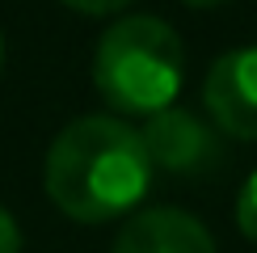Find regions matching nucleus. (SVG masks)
Wrapping results in <instances>:
<instances>
[{
	"label": "nucleus",
	"instance_id": "obj_1",
	"mask_svg": "<svg viewBox=\"0 0 257 253\" xmlns=\"http://www.w3.org/2000/svg\"><path fill=\"white\" fill-rule=\"evenodd\" d=\"M156 169L144 135L110 114H84L55 135L42 182L47 194L76 224H110L144 203Z\"/></svg>",
	"mask_w": 257,
	"mask_h": 253
},
{
	"label": "nucleus",
	"instance_id": "obj_2",
	"mask_svg": "<svg viewBox=\"0 0 257 253\" xmlns=\"http://www.w3.org/2000/svg\"><path fill=\"white\" fill-rule=\"evenodd\" d=\"M186 80V47L165 17H122L97 38L93 51V84L101 101L118 114L152 118L177 105Z\"/></svg>",
	"mask_w": 257,
	"mask_h": 253
},
{
	"label": "nucleus",
	"instance_id": "obj_3",
	"mask_svg": "<svg viewBox=\"0 0 257 253\" xmlns=\"http://www.w3.org/2000/svg\"><path fill=\"white\" fill-rule=\"evenodd\" d=\"M139 135H144L152 169L169 177H207L228 161L223 131L186 105H169V110L152 114Z\"/></svg>",
	"mask_w": 257,
	"mask_h": 253
},
{
	"label": "nucleus",
	"instance_id": "obj_4",
	"mask_svg": "<svg viewBox=\"0 0 257 253\" xmlns=\"http://www.w3.org/2000/svg\"><path fill=\"white\" fill-rule=\"evenodd\" d=\"M211 122L232 140H257V47L223 51L202 84Z\"/></svg>",
	"mask_w": 257,
	"mask_h": 253
},
{
	"label": "nucleus",
	"instance_id": "obj_5",
	"mask_svg": "<svg viewBox=\"0 0 257 253\" xmlns=\"http://www.w3.org/2000/svg\"><path fill=\"white\" fill-rule=\"evenodd\" d=\"M114 253H215V240L190 211L148 207L126 219L114 240Z\"/></svg>",
	"mask_w": 257,
	"mask_h": 253
},
{
	"label": "nucleus",
	"instance_id": "obj_6",
	"mask_svg": "<svg viewBox=\"0 0 257 253\" xmlns=\"http://www.w3.org/2000/svg\"><path fill=\"white\" fill-rule=\"evenodd\" d=\"M236 228L257 245V169L249 173V182L240 186V198H236Z\"/></svg>",
	"mask_w": 257,
	"mask_h": 253
},
{
	"label": "nucleus",
	"instance_id": "obj_7",
	"mask_svg": "<svg viewBox=\"0 0 257 253\" xmlns=\"http://www.w3.org/2000/svg\"><path fill=\"white\" fill-rule=\"evenodd\" d=\"M59 5L76 9L84 17H110V13H122L126 5H135V0H59Z\"/></svg>",
	"mask_w": 257,
	"mask_h": 253
},
{
	"label": "nucleus",
	"instance_id": "obj_8",
	"mask_svg": "<svg viewBox=\"0 0 257 253\" xmlns=\"http://www.w3.org/2000/svg\"><path fill=\"white\" fill-rule=\"evenodd\" d=\"M0 253H21V232H17V219L0 207Z\"/></svg>",
	"mask_w": 257,
	"mask_h": 253
},
{
	"label": "nucleus",
	"instance_id": "obj_9",
	"mask_svg": "<svg viewBox=\"0 0 257 253\" xmlns=\"http://www.w3.org/2000/svg\"><path fill=\"white\" fill-rule=\"evenodd\" d=\"M181 5H190V9H215V5H228V0H181Z\"/></svg>",
	"mask_w": 257,
	"mask_h": 253
},
{
	"label": "nucleus",
	"instance_id": "obj_10",
	"mask_svg": "<svg viewBox=\"0 0 257 253\" xmlns=\"http://www.w3.org/2000/svg\"><path fill=\"white\" fill-rule=\"evenodd\" d=\"M0 68H5V38H0Z\"/></svg>",
	"mask_w": 257,
	"mask_h": 253
}]
</instances>
